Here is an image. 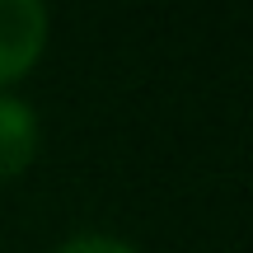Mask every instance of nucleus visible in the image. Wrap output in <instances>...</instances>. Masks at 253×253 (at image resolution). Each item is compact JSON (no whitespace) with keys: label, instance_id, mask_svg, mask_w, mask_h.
<instances>
[{"label":"nucleus","instance_id":"nucleus-1","mask_svg":"<svg viewBox=\"0 0 253 253\" xmlns=\"http://www.w3.org/2000/svg\"><path fill=\"white\" fill-rule=\"evenodd\" d=\"M47 9L38 0H0V84L19 80L42 56Z\"/></svg>","mask_w":253,"mask_h":253},{"label":"nucleus","instance_id":"nucleus-2","mask_svg":"<svg viewBox=\"0 0 253 253\" xmlns=\"http://www.w3.org/2000/svg\"><path fill=\"white\" fill-rule=\"evenodd\" d=\"M38 155V118L24 99L0 94V178H14Z\"/></svg>","mask_w":253,"mask_h":253},{"label":"nucleus","instance_id":"nucleus-3","mask_svg":"<svg viewBox=\"0 0 253 253\" xmlns=\"http://www.w3.org/2000/svg\"><path fill=\"white\" fill-rule=\"evenodd\" d=\"M56 253H136V249L113 239V235H71Z\"/></svg>","mask_w":253,"mask_h":253}]
</instances>
